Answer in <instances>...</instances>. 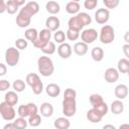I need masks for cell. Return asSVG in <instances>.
<instances>
[{"label":"cell","instance_id":"cell-1","mask_svg":"<svg viewBox=\"0 0 129 129\" xmlns=\"http://www.w3.org/2000/svg\"><path fill=\"white\" fill-rule=\"evenodd\" d=\"M77 92L72 89H66L63 93V100H62V113L68 117H73L77 111V102H76Z\"/></svg>","mask_w":129,"mask_h":129},{"label":"cell","instance_id":"cell-2","mask_svg":"<svg viewBox=\"0 0 129 129\" xmlns=\"http://www.w3.org/2000/svg\"><path fill=\"white\" fill-rule=\"evenodd\" d=\"M37 68L38 72L43 77H49L54 72V66L49 56H40L37 59Z\"/></svg>","mask_w":129,"mask_h":129},{"label":"cell","instance_id":"cell-3","mask_svg":"<svg viewBox=\"0 0 129 129\" xmlns=\"http://www.w3.org/2000/svg\"><path fill=\"white\" fill-rule=\"evenodd\" d=\"M100 41L104 44H110L115 39V30L111 25H104L102 26L99 34Z\"/></svg>","mask_w":129,"mask_h":129},{"label":"cell","instance_id":"cell-4","mask_svg":"<svg viewBox=\"0 0 129 129\" xmlns=\"http://www.w3.org/2000/svg\"><path fill=\"white\" fill-rule=\"evenodd\" d=\"M20 58V52L16 47L10 46L5 50V61L9 67H15Z\"/></svg>","mask_w":129,"mask_h":129},{"label":"cell","instance_id":"cell-5","mask_svg":"<svg viewBox=\"0 0 129 129\" xmlns=\"http://www.w3.org/2000/svg\"><path fill=\"white\" fill-rule=\"evenodd\" d=\"M0 115L4 120L11 121V120L15 119L16 112L12 106L8 105L5 102H1L0 103Z\"/></svg>","mask_w":129,"mask_h":129},{"label":"cell","instance_id":"cell-6","mask_svg":"<svg viewBox=\"0 0 129 129\" xmlns=\"http://www.w3.org/2000/svg\"><path fill=\"white\" fill-rule=\"evenodd\" d=\"M99 34L97 32L96 29L94 28H88V29H85L82 31L81 33V39L84 43L86 44H90V43H93L97 38H98Z\"/></svg>","mask_w":129,"mask_h":129},{"label":"cell","instance_id":"cell-7","mask_svg":"<svg viewBox=\"0 0 129 129\" xmlns=\"http://www.w3.org/2000/svg\"><path fill=\"white\" fill-rule=\"evenodd\" d=\"M30 22H31V16L21 8L19 13L16 16V24H17V26L20 27V28H24V27H27L30 24Z\"/></svg>","mask_w":129,"mask_h":129},{"label":"cell","instance_id":"cell-8","mask_svg":"<svg viewBox=\"0 0 129 129\" xmlns=\"http://www.w3.org/2000/svg\"><path fill=\"white\" fill-rule=\"evenodd\" d=\"M110 18V12L106 8H99L95 12V19L99 24H105Z\"/></svg>","mask_w":129,"mask_h":129},{"label":"cell","instance_id":"cell-9","mask_svg":"<svg viewBox=\"0 0 129 129\" xmlns=\"http://www.w3.org/2000/svg\"><path fill=\"white\" fill-rule=\"evenodd\" d=\"M104 78H105V81L109 84L116 83L119 80V72L115 68H108L105 71Z\"/></svg>","mask_w":129,"mask_h":129},{"label":"cell","instance_id":"cell-10","mask_svg":"<svg viewBox=\"0 0 129 129\" xmlns=\"http://www.w3.org/2000/svg\"><path fill=\"white\" fill-rule=\"evenodd\" d=\"M59 25H60V21H59V18L56 16H49L45 20L46 29H48L50 31H56L58 29Z\"/></svg>","mask_w":129,"mask_h":129},{"label":"cell","instance_id":"cell-11","mask_svg":"<svg viewBox=\"0 0 129 129\" xmlns=\"http://www.w3.org/2000/svg\"><path fill=\"white\" fill-rule=\"evenodd\" d=\"M72 46L67 42L59 44L57 47V53L61 58H69L72 55Z\"/></svg>","mask_w":129,"mask_h":129},{"label":"cell","instance_id":"cell-12","mask_svg":"<svg viewBox=\"0 0 129 129\" xmlns=\"http://www.w3.org/2000/svg\"><path fill=\"white\" fill-rule=\"evenodd\" d=\"M115 97L118 100H124L128 96V87L124 84H119L114 90Z\"/></svg>","mask_w":129,"mask_h":129},{"label":"cell","instance_id":"cell-13","mask_svg":"<svg viewBox=\"0 0 129 129\" xmlns=\"http://www.w3.org/2000/svg\"><path fill=\"white\" fill-rule=\"evenodd\" d=\"M68 26H69V29L81 31V29H83V27H84V24L82 23L81 19L76 15V16H72V17L69 19V21H68Z\"/></svg>","mask_w":129,"mask_h":129},{"label":"cell","instance_id":"cell-14","mask_svg":"<svg viewBox=\"0 0 129 129\" xmlns=\"http://www.w3.org/2000/svg\"><path fill=\"white\" fill-rule=\"evenodd\" d=\"M22 9L32 17L33 15H35L39 11V5L35 1H29L24 5V7Z\"/></svg>","mask_w":129,"mask_h":129},{"label":"cell","instance_id":"cell-15","mask_svg":"<svg viewBox=\"0 0 129 129\" xmlns=\"http://www.w3.org/2000/svg\"><path fill=\"white\" fill-rule=\"evenodd\" d=\"M86 116H87V119L90 122H92V123H99V122H101V120L103 118V116L96 109H94V108L88 110Z\"/></svg>","mask_w":129,"mask_h":129},{"label":"cell","instance_id":"cell-16","mask_svg":"<svg viewBox=\"0 0 129 129\" xmlns=\"http://www.w3.org/2000/svg\"><path fill=\"white\" fill-rule=\"evenodd\" d=\"M4 102L10 106H15L18 103V95L14 91H8L4 96Z\"/></svg>","mask_w":129,"mask_h":129},{"label":"cell","instance_id":"cell-17","mask_svg":"<svg viewBox=\"0 0 129 129\" xmlns=\"http://www.w3.org/2000/svg\"><path fill=\"white\" fill-rule=\"evenodd\" d=\"M53 126L55 127V129H69L71 123L67 117H58L54 120Z\"/></svg>","mask_w":129,"mask_h":129},{"label":"cell","instance_id":"cell-18","mask_svg":"<svg viewBox=\"0 0 129 129\" xmlns=\"http://www.w3.org/2000/svg\"><path fill=\"white\" fill-rule=\"evenodd\" d=\"M45 92L46 94L51 97V98H55L57 97L59 94H60V88L58 85L54 84V83H51V84H48L45 88Z\"/></svg>","mask_w":129,"mask_h":129},{"label":"cell","instance_id":"cell-19","mask_svg":"<svg viewBox=\"0 0 129 129\" xmlns=\"http://www.w3.org/2000/svg\"><path fill=\"white\" fill-rule=\"evenodd\" d=\"M73 49H74V51L77 55L82 56V55H85L88 52V44L84 43L83 41H79V42L75 43Z\"/></svg>","mask_w":129,"mask_h":129},{"label":"cell","instance_id":"cell-20","mask_svg":"<svg viewBox=\"0 0 129 129\" xmlns=\"http://www.w3.org/2000/svg\"><path fill=\"white\" fill-rule=\"evenodd\" d=\"M111 112L115 115H119L121 113H123L124 111V104L121 100H115L111 103Z\"/></svg>","mask_w":129,"mask_h":129},{"label":"cell","instance_id":"cell-21","mask_svg":"<svg viewBox=\"0 0 129 129\" xmlns=\"http://www.w3.org/2000/svg\"><path fill=\"white\" fill-rule=\"evenodd\" d=\"M80 8H81V6H80V3L78 1H70L66 5V11L72 15L78 14L80 11Z\"/></svg>","mask_w":129,"mask_h":129},{"label":"cell","instance_id":"cell-22","mask_svg":"<svg viewBox=\"0 0 129 129\" xmlns=\"http://www.w3.org/2000/svg\"><path fill=\"white\" fill-rule=\"evenodd\" d=\"M40 114L43 117H50L53 114V107L50 103L44 102L40 106Z\"/></svg>","mask_w":129,"mask_h":129},{"label":"cell","instance_id":"cell-23","mask_svg":"<svg viewBox=\"0 0 129 129\" xmlns=\"http://www.w3.org/2000/svg\"><path fill=\"white\" fill-rule=\"evenodd\" d=\"M91 56L95 61H97V62L101 61L104 58V50H103V48L100 47V46H95L91 50Z\"/></svg>","mask_w":129,"mask_h":129},{"label":"cell","instance_id":"cell-24","mask_svg":"<svg viewBox=\"0 0 129 129\" xmlns=\"http://www.w3.org/2000/svg\"><path fill=\"white\" fill-rule=\"evenodd\" d=\"M45 9L48 13L50 14H57L60 10V6L57 2L55 1H48L46 4H45Z\"/></svg>","mask_w":129,"mask_h":129},{"label":"cell","instance_id":"cell-25","mask_svg":"<svg viewBox=\"0 0 129 129\" xmlns=\"http://www.w3.org/2000/svg\"><path fill=\"white\" fill-rule=\"evenodd\" d=\"M117 71L121 74H127L129 72V60L127 58H121L117 64Z\"/></svg>","mask_w":129,"mask_h":129},{"label":"cell","instance_id":"cell-26","mask_svg":"<svg viewBox=\"0 0 129 129\" xmlns=\"http://www.w3.org/2000/svg\"><path fill=\"white\" fill-rule=\"evenodd\" d=\"M25 81H26V84H27L28 86H30V88H32V87H34L36 84H38L41 80H40V78L38 77L37 74H35V73H30V74H28V75L26 76Z\"/></svg>","mask_w":129,"mask_h":129},{"label":"cell","instance_id":"cell-27","mask_svg":"<svg viewBox=\"0 0 129 129\" xmlns=\"http://www.w3.org/2000/svg\"><path fill=\"white\" fill-rule=\"evenodd\" d=\"M24 35H25V38L27 40H29V41H31L33 43L38 37V31L35 28H28V29L25 30Z\"/></svg>","mask_w":129,"mask_h":129},{"label":"cell","instance_id":"cell-28","mask_svg":"<svg viewBox=\"0 0 129 129\" xmlns=\"http://www.w3.org/2000/svg\"><path fill=\"white\" fill-rule=\"evenodd\" d=\"M89 101H90V104L92 105L93 108H96L98 105H100L103 102H105L103 100V97L101 95H99V94H92L90 96V98H89Z\"/></svg>","mask_w":129,"mask_h":129},{"label":"cell","instance_id":"cell-29","mask_svg":"<svg viewBox=\"0 0 129 129\" xmlns=\"http://www.w3.org/2000/svg\"><path fill=\"white\" fill-rule=\"evenodd\" d=\"M55 43L53 41H48L42 48H41V51L44 53V54H47V55H50L52 53L55 52Z\"/></svg>","mask_w":129,"mask_h":129},{"label":"cell","instance_id":"cell-30","mask_svg":"<svg viewBox=\"0 0 129 129\" xmlns=\"http://www.w3.org/2000/svg\"><path fill=\"white\" fill-rule=\"evenodd\" d=\"M19 6L16 4L15 0H8L6 2V11L9 14H15L18 10Z\"/></svg>","mask_w":129,"mask_h":129},{"label":"cell","instance_id":"cell-31","mask_svg":"<svg viewBox=\"0 0 129 129\" xmlns=\"http://www.w3.org/2000/svg\"><path fill=\"white\" fill-rule=\"evenodd\" d=\"M12 87H13V89H14V92H16V93H21V92H23V91L25 90L26 85H25L24 81H22V80H20V79H17V80H15V81L13 82Z\"/></svg>","mask_w":129,"mask_h":129},{"label":"cell","instance_id":"cell-32","mask_svg":"<svg viewBox=\"0 0 129 129\" xmlns=\"http://www.w3.org/2000/svg\"><path fill=\"white\" fill-rule=\"evenodd\" d=\"M13 125H14V128L15 129H26L28 123L27 121L25 120V118H16L14 121H13Z\"/></svg>","mask_w":129,"mask_h":129},{"label":"cell","instance_id":"cell-33","mask_svg":"<svg viewBox=\"0 0 129 129\" xmlns=\"http://www.w3.org/2000/svg\"><path fill=\"white\" fill-rule=\"evenodd\" d=\"M28 125H30L31 127H37L41 124V117L38 114H35L33 116H30L27 120Z\"/></svg>","mask_w":129,"mask_h":129},{"label":"cell","instance_id":"cell-34","mask_svg":"<svg viewBox=\"0 0 129 129\" xmlns=\"http://www.w3.org/2000/svg\"><path fill=\"white\" fill-rule=\"evenodd\" d=\"M38 38L41 39V40H44L46 42L50 41V38H51V31L44 28V29H41L40 32H38Z\"/></svg>","mask_w":129,"mask_h":129},{"label":"cell","instance_id":"cell-35","mask_svg":"<svg viewBox=\"0 0 129 129\" xmlns=\"http://www.w3.org/2000/svg\"><path fill=\"white\" fill-rule=\"evenodd\" d=\"M77 16L81 19V21H82V23L84 24V26L89 25V24H91V22H92L91 16H90L88 13H86V12H79V13L77 14Z\"/></svg>","mask_w":129,"mask_h":129},{"label":"cell","instance_id":"cell-36","mask_svg":"<svg viewBox=\"0 0 129 129\" xmlns=\"http://www.w3.org/2000/svg\"><path fill=\"white\" fill-rule=\"evenodd\" d=\"M66 33L62 31V30H56L55 32H54V34H53V39H54V41L55 42H57V43H59V44H61V43H63L64 42V40H66Z\"/></svg>","mask_w":129,"mask_h":129},{"label":"cell","instance_id":"cell-37","mask_svg":"<svg viewBox=\"0 0 129 129\" xmlns=\"http://www.w3.org/2000/svg\"><path fill=\"white\" fill-rule=\"evenodd\" d=\"M80 36V31L77 30H73V29H68L67 33H66V37L69 40H77Z\"/></svg>","mask_w":129,"mask_h":129},{"label":"cell","instance_id":"cell-38","mask_svg":"<svg viewBox=\"0 0 129 129\" xmlns=\"http://www.w3.org/2000/svg\"><path fill=\"white\" fill-rule=\"evenodd\" d=\"M28 46V42L26 39L24 38H18L15 40V47L19 50H22V49H25L26 47Z\"/></svg>","mask_w":129,"mask_h":129},{"label":"cell","instance_id":"cell-39","mask_svg":"<svg viewBox=\"0 0 129 129\" xmlns=\"http://www.w3.org/2000/svg\"><path fill=\"white\" fill-rule=\"evenodd\" d=\"M26 106V109H27V113H28V117L30 116H33L35 114H37V106L34 104V103H28L25 105Z\"/></svg>","mask_w":129,"mask_h":129},{"label":"cell","instance_id":"cell-40","mask_svg":"<svg viewBox=\"0 0 129 129\" xmlns=\"http://www.w3.org/2000/svg\"><path fill=\"white\" fill-rule=\"evenodd\" d=\"M94 109H96L103 117L104 116H106L107 115V113H108V111H109V108H108V105L105 103V102H103L102 104H100V105H98L96 108H94Z\"/></svg>","mask_w":129,"mask_h":129},{"label":"cell","instance_id":"cell-41","mask_svg":"<svg viewBox=\"0 0 129 129\" xmlns=\"http://www.w3.org/2000/svg\"><path fill=\"white\" fill-rule=\"evenodd\" d=\"M104 5L106 6V9H114L119 5V0H103Z\"/></svg>","mask_w":129,"mask_h":129},{"label":"cell","instance_id":"cell-42","mask_svg":"<svg viewBox=\"0 0 129 129\" xmlns=\"http://www.w3.org/2000/svg\"><path fill=\"white\" fill-rule=\"evenodd\" d=\"M98 5V0H86L84 2V6L88 10H93Z\"/></svg>","mask_w":129,"mask_h":129},{"label":"cell","instance_id":"cell-43","mask_svg":"<svg viewBox=\"0 0 129 129\" xmlns=\"http://www.w3.org/2000/svg\"><path fill=\"white\" fill-rule=\"evenodd\" d=\"M17 114H18L19 117H21V118H26V117H28V113H27L26 106H25V105L19 106V107H18V110H17Z\"/></svg>","mask_w":129,"mask_h":129},{"label":"cell","instance_id":"cell-44","mask_svg":"<svg viewBox=\"0 0 129 129\" xmlns=\"http://www.w3.org/2000/svg\"><path fill=\"white\" fill-rule=\"evenodd\" d=\"M31 89H32V92H33L35 95H39V94H41L42 91H43V84H42V82L40 81L38 84H36V85H35L34 87H32Z\"/></svg>","mask_w":129,"mask_h":129},{"label":"cell","instance_id":"cell-45","mask_svg":"<svg viewBox=\"0 0 129 129\" xmlns=\"http://www.w3.org/2000/svg\"><path fill=\"white\" fill-rule=\"evenodd\" d=\"M10 88V83L7 80H0V92H5Z\"/></svg>","mask_w":129,"mask_h":129},{"label":"cell","instance_id":"cell-46","mask_svg":"<svg viewBox=\"0 0 129 129\" xmlns=\"http://www.w3.org/2000/svg\"><path fill=\"white\" fill-rule=\"evenodd\" d=\"M47 42L46 41H44V40H41V39H39L38 37H37V39L32 43L33 44V46L34 47H36V48H39V49H41L45 44H46Z\"/></svg>","mask_w":129,"mask_h":129},{"label":"cell","instance_id":"cell-47","mask_svg":"<svg viewBox=\"0 0 129 129\" xmlns=\"http://www.w3.org/2000/svg\"><path fill=\"white\" fill-rule=\"evenodd\" d=\"M6 73H7V67H6L4 63L0 62V77L5 76Z\"/></svg>","mask_w":129,"mask_h":129},{"label":"cell","instance_id":"cell-48","mask_svg":"<svg viewBox=\"0 0 129 129\" xmlns=\"http://www.w3.org/2000/svg\"><path fill=\"white\" fill-rule=\"evenodd\" d=\"M6 11V2L0 0V13H4Z\"/></svg>","mask_w":129,"mask_h":129},{"label":"cell","instance_id":"cell-49","mask_svg":"<svg viewBox=\"0 0 129 129\" xmlns=\"http://www.w3.org/2000/svg\"><path fill=\"white\" fill-rule=\"evenodd\" d=\"M128 49H129V44H128V43L124 44V45H123V51H124V53H125V55H126L127 57L129 56V52H128Z\"/></svg>","mask_w":129,"mask_h":129},{"label":"cell","instance_id":"cell-50","mask_svg":"<svg viewBox=\"0 0 129 129\" xmlns=\"http://www.w3.org/2000/svg\"><path fill=\"white\" fill-rule=\"evenodd\" d=\"M3 129H15V128H14L13 123H7V124L3 127Z\"/></svg>","mask_w":129,"mask_h":129},{"label":"cell","instance_id":"cell-51","mask_svg":"<svg viewBox=\"0 0 129 129\" xmlns=\"http://www.w3.org/2000/svg\"><path fill=\"white\" fill-rule=\"evenodd\" d=\"M102 129H116V127L114 125H112V124H106V125L103 126Z\"/></svg>","mask_w":129,"mask_h":129},{"label":"cell","instance_id":"cell-52","mask_svg":"<svg viewBox=\"0 0 129 129\" xmlns=\"http://www.w3.org/2000/svg\"><path fill=\"white\" fill-rule=\"evenodd\" d=\"M118 129H129V124H127V123L121 124V125L119 126V128H118Z\"/></svg>","mask_w":129,"mask_h":129}]
</instances>
